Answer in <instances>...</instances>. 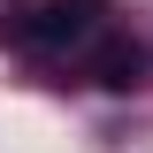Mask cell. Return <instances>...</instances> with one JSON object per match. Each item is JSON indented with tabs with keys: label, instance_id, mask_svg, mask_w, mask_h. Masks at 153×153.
Wrapping results in <instances>:
<instances>
[{
	"label": "cell",
	"instance_id": "7a4b0ae2",
	"mask_svg": "<svg viewBox=\"0 0 153 153\" xmlns=\"http://www.w3.org/2000/svg\"><path fill=\"white\" fill-rule=\"evenodd\" d=\"M138 69H146V54H138L130 38H100V54H92V76L107 84V92H130Z\"/></svg>",
	"mask_w": 153,
	"mask_h": 153
},
{
	"label": "cell",
	"instance_id": "6da1fadb",
	"mask_svg": "<svg viewBox=\"0 0 153 153\" xmlns=\"http://www.w3.org/2000/svg\"><path fill=\"white\" fill-rule=\"evenodd\" d=\"M107 0H16L0 16V46H31V54H61L76 38H92Z\"/></svg>",
	"mask_w": 153,
	"mask_h": 153
}]
</instances>
